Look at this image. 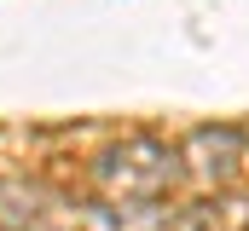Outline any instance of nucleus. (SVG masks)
<instances>
[{"label": "nucleus", "instance_id": "nucleus-1", "mask_svg": "<svg viewBox=\"0 0 249 231\" xmlns=\"http://www.w3.org/2000/svg\"><path fill=\"white\" fill-rule=\"evenodd\" d=\"M93 179L110 202H157L180 179V156L157 139H122L93 162Z\"/></svg>", "mask_w": 249, "mask_h": 231}]
</instances>
